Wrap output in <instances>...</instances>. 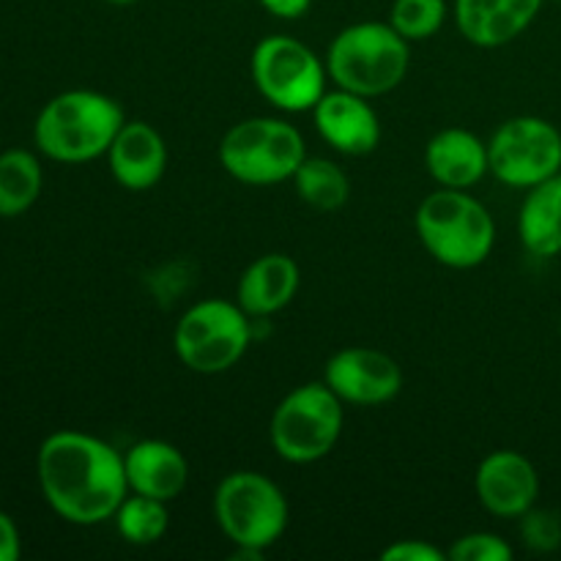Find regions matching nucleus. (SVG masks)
<instances>
[{
  "mask_svg": "<svg viewBox=\"0 0 561 561\" xmlns=\"http://www.w3.org/2000/svg\"><path fill=\"white\" fill-rule=\"evenodd\" d=\"M36 474L55 515L75 526L104 524L129 493L124 455L80 431H58L44 438Z\"/></svg>",
  "mask_w": 561,
  "mask_h": 561,
  "instance_id": "obj_1",
  "label": "nucleus"
},
{
  "mask_svg": "<svg viewBox=\"0 0 561 561\" xmlns=\"http://www.w3.org/2000/svg\"><path fill=\"white\" fill-rule=\"evenodd\" d=\"M124 124V110L107 93L66 91L44 104L33 124V140L55 162L82 164L104 157Z\"/></svg>",
  "mask_w": 561,
  "mask_h": 561,
  "instance_id": "obj_2",
  "label": "nucleus"
},
{
  "mask_svg": "<svg viewBox=\"0 0 561 561\" xmlns=\"http://www.w3.org/2000/svg\"><path fill=\"white\" fill-rule=\"evenodd\" d=\"M411 42L389 22H356L332 38L327 53L329 80L365 99L394 91L409 75Z\"/></svg>",
  "mask_w": 561,
  "mask_h": 561,
  "instance_id": "obj_3",
  "label": "nucleus"
},
{
  "mask_svg": "<svg viewBox=\"0 0 561 561\" xmlns=\"http://www.w3.org/2000/svg\"><path fill=\"white\" fill-rule=\"evenodd\" d=\"M416 233L442 266L474 268L496 244L491 211L466 190H436L416 208Z\"/></svg>",
  "mask_w": 561,
  "mask_h": 561,
  "instance_id": "obj_4",
  "label": "nucleus"
},
{
  "mask_svg": "<svg viewBox=\"0 0 561 561\" xmlns=\"http://www.w3.org/2000/svg\"><path fill=\"white\" fill-rule=\"evenodd\" d=\"M343 422V400L323 381L305 383L279 400L268 422V438L285 463H318L340 442Z\"/></svg>",
  "mask_w": 561,
  "mask_h": 561,
  "instance_id": "obj_5",
  "label": "nucleus"
},
{
  "mask_svg": "<svg viewBox=\"0 0 561 561\" xmlns=\"http://www.w3.org/2000/svg\"><path fill=\"white\" fill-rule=\"evenodd\" d=\"M305 159V137L283 118L239 121L219 142V162L225 173L250 186L290 181Z\"/></svg>",
  "mask_w": 561,
  "mask_h": 561,
  "instance_id": "obj_6",
  "label": "nucleus"
},
{
  "mask_svg": "<svg viewBox=\"0 0 561 561\" xmlns=\"http://www.w3.org/2000/svg\"><path fill=\"white\" fill-rule=\"evenodd\" d=\"M214 518L236 548L266 553L288 529V499L257 471H230L214 491Z\"/></svg>",
  "mask_w": 561,
  "mask_h": 561,
  "instance_id": "obj_7",
  "label": "nucleus"
},
{
  "mask_svg": "<svg viewBox=\"0 0 561 561\" xmlns=\"http://www.w3.org/2000/svg\"><path fill=\"white\" fill-rule=\"evenodd\" d=\"M252 343V321L239 301L206 299L179 318L173 348L181 365L201 376H217L239 365Z\"/></svg>",
  "mask_w": 561,
  "mask_h": 561,
  "instance_id": "obj_8",
  "label": "nucleus"
},
{
  "mask_svg": "<svg viewBox=\"0 0 561 561\" xmlns=\"http://www.w3.org/2000/svg\"><path fill=\"white\" fill-rule=\"evenodd\" d=\"M257 93L283 113H307L327 93V64L290 36H266L250 58Z\"/></svg>",
  "mask_w": 561,
  "mask_h": 561,
  "instance_id": "obj_9",
  "label": "nucleus"
},
{
  "mask_svg": "<svg viewBox=\"0 0 561 561\" xmlns=\"http://www.w3.org/2000/svg\"><path fill=\"white\" fill-rule=\"evenodd\" d=\"M491 173L513 190H531L561 173V131L537 115L510 118L488 142Z\"/></svg>",
  "mask_w": 561,
  "mask_h": 561,
  "instance_id": "obj_10",
  "label": "nucleus"
},
{
  "mask_svg": "<svg viewBox=\"0 0 561 561\" xmlns=\"http://www.w3.org/2000/svg\"><path fill=\"white\" fill-rule=\"evenodd\" d=\"M323 383L348 405H383L403 389V373L389 354L376 348H343L323 367Z\"/></svg>",
  "mask_w": 561,
  "mask_h": 561,
  "instance_id": "obj_11",
  "label": "nucleus"
},
{
  "mask_svg": "<svg viewBox=\"0 0 561 561\" xmlns=\"http://www.w3.org/2000/svg\"><path fill=\"white\" fill-rule=\"evenodd\" d=\"M477 499L496 518H520L540 496V477L531 460L515 449H496L477 466Z\"/></svg>",
  "mask_w": 561,
  "mask_h": 561,
  "instance_id": "obj_12",
  "label": "nucleus"
},
{
  "mask_svg": "<svg viewBox=\"0 0 561 561\" xmlns=\"http://www.w3.org/2000/svg\"><path fill=\"white\" fill-rule=\"evenodd\" d=\"M316 129L334 151L345 157H367L381 140V124L370 99L334 85L312 107Z\"/></svg>",
  "mask_w": 561,
  "mask_h": 561,
  "instance_id": "obj_13",
  "label": "nucleus"
},
{
  "mask_svg": "<svg viewBox=\"0 0 561 561\" xmlns=\"http://www.w3.org/2000/svg\"><path fill=\"white\" fill-rule=\"evenodd\" d=\"M540 9L542 0H455V22L466 42L493 49L515 42Z\"/></svg>",
  "mask_w": 561,
  "mask_h": 561,
  "instance_id": "obj_14",
  "label": "nucleus"
},
{
  "mask_svg": "<svg viewBox=\"0 0 561 561\" xmlns=\"http://www.w3.org/2000/svg\"><path fill=\"white\" fill-rule=\"evenodd\" d=\"M110 173L124 190L146 192L159 184L168 168V146L146 121H126L107 151Z\"/></svg>",
  "mask_w": 561,
  "mask_h": 561,
  "instance_id": "obj_15",
  "label": "nucleus"
},
{
  "mask_svg": "<svg viewBox=\"0 0 561 561\" xmlns=\"http://www.w3.org/2000/svg\"><path fill=\"white\" fill-rule=\"evenodd\" d=\"M124 471L129 493L168 504L184 493L186 480H190V466L181 449L159 438L131 444L124 453Z\"/></svg>",
  "mask_w": 561,
  "mask_h": 561,
  "instance_id": "obj_16",
  "label": "nucleus"
},
{
  "mask_svg": "<svg viewBox=\"0 0 561 561\" xmlns=\"http://www.w3.org/2000/svg\"><path fill=\"white\" fill-rule=\"evenodd\" d=\"M425 168L444 190H471L491 173L488 142L469 129H442L427 142Z\"/></svg>",
  "mask_w": 561,
  "mask_h": 561,
  "instance_id": "obj_17",
  "label": "nucleus"
},
{
  "mask_svg": "<svg viewBox=\"0 0 561 561\" xmlns=\"http://www.w3.org/2000/svg\"><path fill=\"white\" fill-rule=\"evenodd\" d=\"M299 279L301 274L294 257L283 252H268L244 268L236 288V301L247 316L263 321L294 301Z\"/></svg>",
  "mask_w": 561,
  "mask_h": 561,
  "instance_id": "obj_18",
  "label": "nucleus"
},
{
  "mask_svg": "<svg viewBox=\"0 0 561 561\" xmlns=\"http://www.w3.org/2000/svg\"><path fill=\"white\" fill-rule=\"evenodd\" d=\"M518 236L535 257L561 252V173L526 190L518 214Z\"/></svg>",
  "mask_w": 561,
  "mask_h": 561,
  "instance_id": "obj_19",
  "label": "nucleus"
},
{
  "mask_svg": "<svg viewBox=\"0 0 561 561\" xmlns=\"http://www.w3.org/2000/svg\"><path fill=\"white\" fill-rule=\"evenodd\" d=\"M44 173L36 153L11 148L0 153V217H20L42 195Z\"/></svg>",
  "mask_w": 561,
  "mask_h": 561,
  "instance_id": "obj_20",
  "label": "nucleus"
},
{
  "mask_svg": "<svg viewBox=\"0 0 561 561\" xmlns=\"http://www.w3.org/2000/svg\"><path fill=\"white\" fill-rule=\"evenodd\" d=\"M290 181H294L296 186V195H299L307 206L316 208V211L332 214L340 211V208L348 203L351 181L348 175L343 173V168L334 164L332 159L307 157Z\"/></svg>",
  "mask_w": 561,
  "mask_h": 561,
  "instance_id": "obj_21",
  "label": "nucleus"
},
{
  "mask_svg": "<svg viewBox=\"0 0 561 561\" xmlns=\"http://www.w3.org/2000/svg\"><path fill=\"white\" fill-rule=\"evenodd\" d=\"M115 529L129 546H153L162 540L170 529L168 502L140 496V493H126L121 507L115 510Z\"/></svg>",
  "mask_w": 561,
  "mask_h": 561,
  "instance_id": "obj_22",
  "label": "nucleus"
},
{
  "mask_svg": "<svg viewBox=\"0 0 561 561\" xmlns=\"http://www.w3.org/2000/svg\"><path fill=\"white\" fill-rule=\"evenodd\" d=\"M447 20V0H394L389 25L405 42H425L436 36Z\"/></svg>",
  "mask_w": 561,
  "mask_h": 561,
  "instance_id": "obj_23",
  "label": "nucleus"
},
{
  "mask_svg": "<svg viewBox=\"0 0 561 561\" xmlns=\"http://www.w3.org/2000/svg\"><path fill=\"white\" fill-rule=\"evenodd\" d=\"M520 537L537 553H551L561 548V515L553 510H537L520 515Z\"/></svg>",
  "mask_w": 561,
  "mask_h": 561,
  "instance_id": "obj_24",
  "label": "nucleus"
},
{
  "mask_svg": "<svg viewBox=\"0 0 561 561\" xmlns=\"http://www.w3.org/2000/svg\"><path fill=\"white\" fill-rule=\"evenodd\" d=\"M513 548L491 531H471L458 537L447 551V561H510Z\"/></svg>",
  "mask_w": 561,
  "mask_h": 561,
  "instance_id": "obj_25",
  "label": "nucleus"
},
{
  "mask_svg": "<svg viewBox=\"0 0 561 561\" xmlns=\"http://www.w3.org/2000/svg\"><path fill=\"white\" fill-rule=\"evenodd\" d=\"M381 561H447V551L425 540H400L383 548Z\"/></svg>",
  "mask_w": 561,
  "mask_h": 561,
  "instance_id": "obj_26",
  "label": "nucleus"
},
{
  "mask_svg": "<svg viewBox=\"0 0 561 561\" xmlns=\"http://www.w3.org/2000/svg\"><path fill=\"white\" fill-rule=\"evenodd\" d=\"M22 553V542H20V529L11 520V515H5L0 510V561H16Z\"/></svg>",
  "mask_w": 561,
  "mask_h": 561,
  "instance_id": "obj_27",
  "label": "nucleus"
},
{
  "mask_svg": "<svg viewBox=\"0 0 561 561\" xmlns=\"http://www.w3.org/2000/svg\"><path fill=\"white\" fill-rule=\"evenodd\" d=\"M277 20H299L310 11L312 0H257Z\"/></svg>",
  "mask_w": 561,
  "mask_h": 561,
  "instance_id": "obj_28",
  "label": "nucleus"
},
{
  "mask_svg": "<svg viewBox=\"0 0 561 561\" xmlns=\"http://www.w3.org/2000/svg\"><path fill=\"white\" fill-rule=\"evenodd\" d=\"M107 3H113V5H131V3H137V0H107Z\"/></svg>",
  "mask_w": 561,
  "mask_h": 561,
  "instance_id": "obj_29",
  "label": "nucleus"
}]
</instances>
